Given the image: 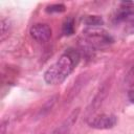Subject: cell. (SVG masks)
Returning <instances> with one entry per match:
<instances>
[{"label": "cell", "instance_id": "1", "mask_svg": "<svg viewBox=\"0 0 134 134\" xmlns=\"http://www.w3.org/2000/svg\"><path fill=\"white\" fill-rule=\"evenodd\" d=\"M80 52L75 49L66 50L44 72V81L49 85L61 84L73 71L80 61Z\"/></svg>", "mask_w": 134, "mask_h": 134}, {"label": "cell", "instance_id": "2", "mask_svg": "<svg viewBox=\"0 0 134 134\" xmlns=\"http://www.w3.org/2000/svg\"><path fill=\"white\" fill-rule=\"evenodd\" d=\"M117 122V118L112 114H102L95 117H90L88 119V125L91 128L98 130H107L113 128Z\"/></svg>", "mask_w": 134, "mask_h": 134}, {"label": "cell", "instance_id": "3", "mask_svg": "<svg viewBox=\"0 0 134 134\" xmlns=\"http://www.w3.org/2000/svg\"><path fill=\"white\" fill-rule=\"evenodd\" d=\"M29 34L35 41L39 43H44L50 39L51 28L46 23H37L30 27Z\"/></svg>", "mask_w": 134, "mask_h": 134}, {"label": "cell", "instance_id": "4", "mask_svg": "<svg viewBox=\"0 0 134 134\" xmlns=\"http://www.w3.org/2000/svg\"><path fill=\"white\" fill-rule=\"evenodd\" d=\"M107 92H108V86L105 84V85H103L102 88H99V90L97 91L96 95H95L94 98L92 99L91 104L88 106V108H87V116H88V117L91 116V114H93V113L100 107L103 100L105 99V97H106V95H107Z\"/></svg>", "mask_w": 134, "mask_h": 134}, {"label": "cell", "instance_id": "5", "mask_svg": "<svg viewBox=\"0 0 134 134\" xmlns=\"http://www.w3.org/2000/svg\"><path fill=\"white\" fill-rule=\"evenodd\" d=\"M79 114H80V108H76L74 111L70 113V115L64 120V122L61 126H59L51 134H67L69 130L72 128V126L74 125V122L76 121Z\"/></svg>", "mask_w": 134, "mask_h": 134}, {"label": "cell", "instance_id": "6", "mask_svg": "<svg viewBox=\"0 0 134 134\" xmlns=\"http://www.w3.org/2000/svg\"><path fill=\"white\" fill-rule=\"evenodd\" d=\"M57 99H58V95H53V96H51L41 108H40V110H39V112H38V114H37V118H41V117H44L46 114H48V112L52 109V107L54 106V104H55V102H57Z\"/></svg>", "mask_w": 134, "mask_h": 134}, {"label": "cell", "instance_id": "7", "mask_svg": "<svg viewBox=\"0 0 134 134\" xmlns=\"http://www.w3.org/2000/svg\"><path fill=\"white\" fill-rule=\"evenodd\" d=\"M62 31L65 36H70L74 32V20L73 18H67L62 26Z\"/></svg>", "mask_w": 134, "mask_h": 134}, {"label": "cell", "instance_id": "8", "mask_svg": "<svg viewBox=\"0 0 134 134\" xmlns=\"http://www.w3.org/2000/svg\"><path fill=\"white\" fill-rule=\"evenodd\" d=\"M83 21L88 26H99L104 23V20L99 16H86Z\"/></svg>", "mask_w": 134, "mask_h": 134}, {"label": "cell", "instance_id": "9", "mask_svg": "<svg viewBox=\"0 0 134 134\" xmlns=\"http://www.w3.org/2000/svg\"><path fill=\"white\" fill-rule=\"evenodd\" d=\"M48 14H53V13H63L65 10V5L62 3H55V4H51L48 5L45 9Z\"/></svg>", "mask_w": 134, "mask_h": 134}, {"label": "cell", "instance_id": "10", "mask_svg": "<svg viewBox=\"0 0 134 134\" xmlns=\"http://www.w3.org/2000/svg\"><path fill=\"white\" fill-rule=\"evenodd\" d=\"M9 29V22L7 19L2 18L1 19V40H4V36L8 32Z\"/></svg>", "mask_w": 134, "mask_h": 134}, {"label": "cell", "instance_id": "11", "mask_svg": "<svg viewBox=\"0 0 134 134\" xmlns=\"http://www.w3.org/2000/svg\"><path fill=\"white\" fill-rule=\"evenodd\" d=\"M126 31L128 34H134V15L129 20H127V28H126Z\"/></svg>", "mask_w": 134, "mask_h": 134}, {"label": "cell", "instance_id": "12", "mask_svg": "<svg viewBox=\"0 0 134 134\" xmlns=\"http://www.w3.org/2000/svg\"><path fill=\"white\" fill-rule=\"evenodd\" d=\"M8 124V121H3L1 125V134H5V130H6V125Z\"/></svg>", "mask_w": 134, "mask_h": 134}, {"label": "cell", "instance_id": "13", "mask_svg": "<svg viewBox=\"0 0 134 134\" xmlns=\"http://www.w3.org/2000/svg\"><path fill=\"white\" fill-rule=\"evenodd\" d=\"M129 99L132 103H134V91H130L129 92Z\"/></svg>", "mask_w": 134, "mask_h": 134}]
</instances>
